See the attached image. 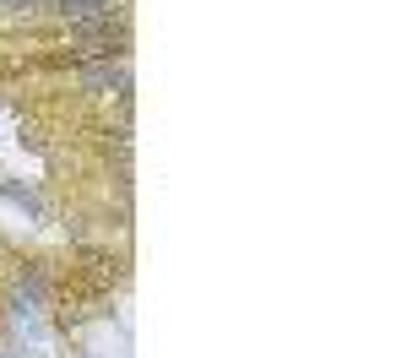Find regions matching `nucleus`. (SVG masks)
Returning <instances> with one entry per match:
<instances>
[{
	"label": "nucleus",
	"instance_id": "nucleus-3",
	"mask_svg": "<svg viewBox=\"0 0 407 358\" xmlns=\"http://www.w3.org/2000/svg\"><path fill=\"white\" fill-rule=\"evenodd\" d=\"M0 6H6V11H33L39 0H0Z\"/></svg>",
	"mask_w": 407,
	"mask_h": 358
},
{
	"label": "nucleus",
	"instance_id": "nucleus-1",
	"mask_svg": "<svg viewBox=\"0 0 407 358\" xmlns=\"http://www.w3.org/2000/svg\"><path fill=\"white\" fill-rule=\"evenodd\" d=\"M49 11L60 22H71V27H81V22H103V17H120V6L114 0H44Z\"/></svg>",
	"mask_w": 407,
	"mask_h": 358
},
{
	"label": "nucleus",
	"instance_id": "nucleus-2",
	"mask_svg": "<svg viewBox=\"0 0 407 358\" xmlns=\"http://www.w3.org/2000/svg\"><path fill=\"white\" fill-rule=\"evenodd\" d=\"M81 82L125 92V87H131V65H125V55H120V60H93V65H81Z\"/></svg>",
	"mask_w": 407,
	"mask_h": 358
}]
</instances>
